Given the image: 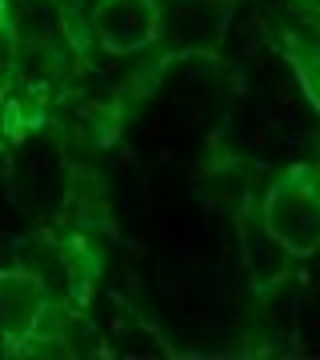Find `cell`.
<instances>
[{"instance_id":"277c9868","label":"cell","mask_w":320,"mask_h":360,"mask_svg":"<svg viewBox=\"0 0 320 360\" xmlns=\"http://www.w3.org/2000/svg\"><path fill=\"white\" fill-rule=\"evenodd\" d=\"M16 72H20V28L13 0H0V129H4V101L16 89Z\"/></svg>"},{"instance_id":"6da1fadb","label":"cell","mask_w":320,"mask_h":360,"mask_svg":"<svg viewBox=\"0 0 320 360\" xmlns=\"http://www.w3.org/2000/svg\"><path fill=\"white\" fill-rule=\"evenodd\" d=\"M52 324H60V312L44 276L32 269L0 272V340L8 348H37L44 345Z\"/></svg>"},{"instance_id":"3957f363","label":"cell","mask_w":320,"mask_h":360,"mask_svg":"<svg viewBox=\"0 0 320 360\" xmlns=\"http://www.w3.org/2000/svg\"><path fill=\"white\" fill-rule=\"evenodd\" d=\"M92 32L104 52H141L160 37V8L156 0H101L92 8Z\"/></svg>"},{"instance_id":"7a4b0ae2","label":"cell","mask_w":320,"mask_h":360,"mask_svg":"<svg viewBox=\"0 0 320 360\" xmlns=\"http://www.w3.org/2000/svg\"><path fill=\"white\" fill-rule=\"evenodd\" d=\"M264 224L276 236V245H284V252L305 257V252L316 248V240H320V193H316V184H308L305 168L284 172L269 188Z\"/></svg>"}]
</instances>
